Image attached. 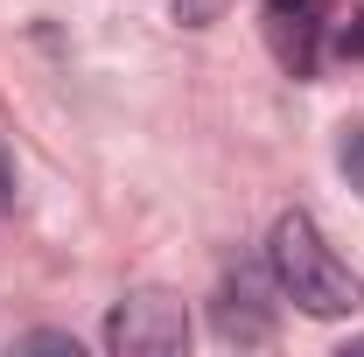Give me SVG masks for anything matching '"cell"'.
<instances>
[{
  "label": "cell",
  "instance_id": "7a4b0ae2",
  "mask_svg": "<svg viewBox=\"0 0 364 357\" xmlns=\"http://www.w3.org/2000/svg\"><path fill=\"white\" fill-rule=\"evenodd\" d=\"M189 343V309L176 294H127L105 315V351L119 357H176Z\"/></svg>",
  "mask_w": 364,
  "mask_h": 357
},
{
  "label": "cell",
  "instance_id": "52a82bcc",
  "mask_svg": "<svg viewBox=\"0 0 364 357\" xmlns=\"http://www.w3.org/2000/svg\"><path fill=\"white\" fill-rule=\"evenodd\" d=\"M336 49H343V56H364V14L350 21V28H336Z\"/></svg>",
  "mask_w": 364,
  "mask_h": 357
},
{
  "label": "cell",
  "instance_id": "3957f363",
  "mask_svg": "<svg viewBox=\"0 0 364 357\" xmlns=\"http://www.w3.org/2000/svg\"><path fill=\"white\" fill-rule=\"evenodd\" d=\"M273 273L259 267H238L225 280V294H218V336L225 343H267L273 336Z\"/></svg>",
  "mask_w": 364,
  "mask_h": 357
},
{
  "label": "cell",
  "instance_id": "5b68a950",
  "mask_svg": "<svg viewBox=\"0 0 364 357\" xmlns=\"http://www.w3.org/2000/svg\"><path fill=\"white\" fill-rule=\"evenodd\" d=\"M336 169H343V182L364 196V127H350V134H343V147H336Z\"/></svg>",
  "mask_w": 364,
  "mask_h": 357
},
{
  "label": "cell",
  "instance_id": "ba28073f",
  "mask_svg": "<svg viewBox=\"0 0 364 357\" xmlns=\"http://www.w3.org/2000/svg\"><path fill=\"white\" fill-rule=\"evenodd\" d=\"M7 189H14V176H7V154H0V203H7Z\"/></svg>",
  "mask_w": 364,
  "mask_h": 357
},
{
  "label": "cell",
  "instance_id": "6da1fadb",
  "mask_svg": "<svg viewBox=\"0 0 364 357\" xmlns=\"http://www.w3.org/2000/svg\"><path fill=\"white\" fill-rule=\"evenodd\" d=\"M267 273H273V287H280V302H294V309H309V315H350L364 302L358 273L329 252V238H322V224L309 218V211L273 218Z\"/></svg>",
  "mask_w": 364,
  "mask_h": 357
},
{
  "label": "cell",
  "instance_id": "277c9868",
  "mask_svg": "<svg viewBox=\"0 0 364 357\" xmlns=\"http://www.w3.org/2000/svg\"><path fill=\"white\" fill-rule=\"evenodd\" d=\"M267 28H273V49L294 78L316 70V43H322V0H267Z\"/></svg>",
  "mask_w": 364,
  "mask_h": 357
},
{
  "label": "cell",
  "instance_id": "8992f818",
  "mask_svg": "<svg viewBox=\"0 0 364 357\" xmlns=\"http://www.w3.org/2000/svg\"><path fill=\"white\" fill-rule=\"evenodd\" d=\"M21 351H63V357H77V336H63V329H28Z\"/></svg>",
  "mask_w": 364,
  "mask_h": 357
}]
</instances>
